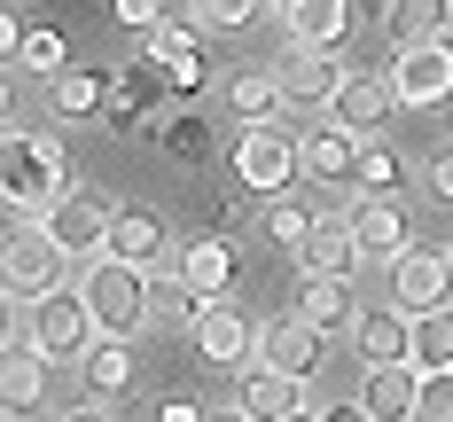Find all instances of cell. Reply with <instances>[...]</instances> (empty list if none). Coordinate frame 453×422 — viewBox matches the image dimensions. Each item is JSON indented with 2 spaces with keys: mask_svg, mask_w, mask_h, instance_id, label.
I'll list each match as a JSON object with an SVG mask.
<instances>
[{
  "mask_svg": "<svg viewBox=\"0 0 453 422\" xmlns=\"http://www.w3.org/2000/svg\"><path fill=\"white\" fill-rule=\"evenodd\" d=\"M360 149H367L360 134H344V126L328 118L313 134H297V165H305V180H320V188H352L360 180Z\"/></svg>",
  "mask_w": 453,
  "mask_h": 422,
  "instance_id": "cell-17",
  "label": "cell"
},
{
  "mask_svg": "<svg viewBox=\"0 0 453 422\" xmlns=\"http://www.w3.org/2000/svg\"><path fill=\"white\" fill-rule=\"evenodd\" d=\"M344 219H352V234H360V250H367V258H383V266H399V258L414 250V219H407L399 196H360Z\"/></svg>",
  "mask_w": 453,
  "mask_h": 422,
  "instance_id": "cell-14",
  "label": "cell"
},
{
  "mask_svg": "<svg viewBox=\"0 0 453 422\" xmlns=\"http://www.w3.org/2000/svg\"><path fill=\"white\" fill-rule=\"evenodd\" d=\"M360 196H399V188H407V157H399V149H391V141H367L360 149Z\"/></svg>",
  "mask_w": 453,
  "mask_h": 422,
  "instance_id": "cell-34",
  "label": "cell"
},
{
  "mask_svg": "<svg viewBox=\"0 0 453 422\" xmlns=\"http://www.w3.org/2000/svg\"><path fill=\"white\" fill-rule=\"evenodd\" d=\"M422 422H453V368L422 375Z\"/></svg>",
  "mask_w": 453,
  "mask_h": 422,
  "instance_id": "cell-39",
  "label": "cell"
},
{
  "mask_svg": "<svg viewBox=\"0 0 453 422\" xmlns=\"http://www.w3.org/2000/svg\"><path fill=\"white\" fill-rule=\"evenodd\" d=\"M110 258H126V266H165L173 258V227H165V211H149V203H118L110 211Z\"/></svg>",
  "mask_w": 453,
  "mask_h": 422,
  "instance_id": "cell-16",
  "label": "cell"
},
{
  "mask_svg": "<svg viewBox=\"0 0 453 422\" xmlns=\"http://www.w3.org/2000/svg\"><path fill=\"white\" fill-rule=\"evenodd\" d=\"M422 180H430V196H438V203H453V141L430 157V165H422Z\"/></svg>",
  "mask_w": 453,
  "mask_h": 422,
  "instance_id": "cell-40",
  "label": "cell"
},
{
  "mask_svg": "<svg viewBox=\"0 0 453 422\" xmlns=\"http://www.w3.org/2000/svg\"><path fill=\"white\" fill-rule=\"evenodd\" d=\"M383 40L391 47L453 40V0H391V8H383Z\"/></svg>",
  "mask_w": 453,
  "mask_h": 422,
  "instance_id": "cell-25",
  "label": "cell"
},
{
  "mask_svg": "<svg viewBox=\"0 0 453 422\" xmlns=\"http://www.w3.org/2000/svg\"><path fill=\"white\" fill-rule=\"evenodd\" d=\"M71 266H79V258H71L40 219H16V234H8V297H16V305H40L55 289H79Z\"/></svg>",
  "mask_w": 453,
  "mask_h": 422,
  "instance_id": "cell-3",
  "label": "cell"
},
{
  "mask_svg": "<svg viewBox=\"0 0 453 422\" xmlns=\"http://www.w3.org/2000/svg\"><path fill=\"white\" fill-rule=\"evenodd\" d=\"M110 24H118V32H141V40H149L157 24H173V0H110Z\"/></svg>",
  "mask_w": 453,
  "mask_h": 422,
  "instance_id": "cell-36",
  "label": "cell"
},
{
  "mask_svg": "<svg viewBox=\"0 0 453 422\" xmlns=\"http://www.w3.org/2000/svg\"><path fill=\"white\" fill-rule=\"evenodd\" d=\"M273 16L289 47H336L352 24V0H273Z\"/></svg>",
  "mask_w": 453,
  "mask_h": 422,
  "instance_id": "cell-21",
  "label": "cell"
},
{
  "mask_svg": "<svg viewBox=\"0 0 453 422\" xmlns=\"http://www.w3.org/2000/svg\"><path fill=\"white\" fill-rule=\"evenodd\" d=\"M258 227H266V242H281L289 258L313 242V227H320V211H305L297 196H266V211H258Z\"/></svg>",
  "mask_w": 453,
  "mask_h": 422,
  "instance_id": "cell-32",
  "label": "cell"
},
{
  "mask_svg": "<svg viewBox=\"0 0 453 422\" xmlns=\"http://www.w3.org/2000/svg\"><path fill=\"white\" fill-rule=\"evenodd\" d=\"M157 313H173V321H203V313H211V305H203V297H196V289H188L180 274H173V266H157Z\"/></svg>",
  "mask_w": 453,
  "mask_h": 422,
  "instance_id": "cell-35",
  "label": "cell"
},
{
  "mask_svg": "<svg viewBox=\"0 0 453 422\" xmlns=\"http://www.w3.org/2000/svg\"><path fill=\"white\" fill-rule=\"evenodd\" d=\"M352 344L367 352V368H375V360H414V313H399V305H367L360 328H352Z\"/></svg>",
  "mask_w": 453,
  "mask_h": 422,
  "instance_id": "cell-28",
  "label": "cell"
},
{
  "mask_svg": "<svg viewBox=\"0 0 453 422\" xmlns=\"http://www.w3.org/2000/svg\"><path fill=\"white\" fill-rule=\"evenodd\" d=\"M391 305L399 313H438V305H453V250H407L391 266Z\"/></svg>",
  "mask_w": 453,
  "mask_h": 422,
  "instance_id": "cell-10",
  "label": "cell"
},
{
  "mask_svg": "<svg viewBox=\"0 0 453 422\" xmlns=\"http://www.w3.org/2000/svg\"><path fill=\"white\" fill-rule=\"evenodd\" d=\"M134 344L126 336H94V352L79 360V375H87V391H94V407H118L126 391H134Z\"/></svg>",
  "mask_w": 453,
  "mask_h": 422,
  "instance_id": "cell-24",
  "label": "cell"
},
{
  "mask_svg": "<svg viewBox=\"0 0 453 422\" xmlns=\"http://www.w3.org/2000/svg\"><path fill=\"white\" fill-rule=\"evenodd\" d=\"M0 188H8V203H16L24 219H40L47 203H63V196H71V149H63V134H24V126H8Z\"/></svg>",
  "mask_w": 453,
  "mask_h": 422,
  "instance_id": "cell-1",
  "label": "cell"
},
{
  "mask_svg": "<svg viewBox=\"0 0 453 422\" xmlns=\"http://www.w3.org/2000/svg\"><path fill=\"white\" fill-rule=\"evenodd\" d=\"M297 266H305V274H320V281H352V274L367 266V250H360V234H352V219H320L313 242L297 250Z\"/></svg>",
  "mask_w": 453,
  "mask_h": 422,
  "instance_id": "cell-23",
  "label": "cell"
},
{
  "mask_svg": "<svg viewBox=\"0 0 453 422\" xmlns=\"http://www.w3.org/2000/svg\"><path fill=\"white\" fill-rule=\"evenodd\" d=\"M297 321L320 328V336H352V328H360V297H352V281L305 274V281H297Z\"/></svg>",
  "mask_w": 453,
  "mask_h": 422,
  "instance_id": "cell-22",
  "label": "cell"
},
{
  "mask_svg": "<svg viewBox=\"0 0 453 422\" xmlns=\"http://www.w3.org/2000/svg\"><path fill=\"white\" fill-rule=\"evenodd\" d=\"M391 110H399V87H391V79H360V71H352V87L336 94V110H328V118H336L344 134L375 141V126H383Z\"/></svg>",
  "mask_w": 453,
  "mask_h": 422,
  "instance_id": "cell-26",
  "label": "cell"
},
{
  "mask_svg": "<svg viewBox=\"0 0 453 422\" xmlns=\"http://www.w3.org/2000/svg\"><path fill=\"white\" fill-rule=\"evenodd\" d=\"M173 274H180L203 305H219L226 289H234V242H226V234H188L180 250H173Z\"/></svg>",
  "mask_w": 453,
  "mask_h": 422,
  "instance_id": "cell-18",
  "label": "cell"
},
{
  "mask_svg": "<svg viewBox=\"0 0 453 422\" xmlns=\"http://www.w3.org/2000/svg\"><path fill=\"white\" fill-rule=\"evenodd\" d=\"M149 141H157L173 165H211V157H219V134H211V118H203V110H173V118H157Z\"/></svg>",
  "mask_w": 453,
  "mask_h": 422,
  "instance_id": "cell-27",
  "label": "cell"
},
{
  "mask_svg": "<svg viewBox=\"0 0 453 422\" xmlns=\"http://www.w3.org/2000/svg\"><path fill=\"white\" fill-rule=\"evenodd\" d=\"M211 422H250V415H242V407H226V415H211Z\"/></svg>",
  "mask_w": 453,
  "mask_h": 422,
  "instance_id": "cell-44",
  "label": "cell"
},
{
  "mask_svg": "<svg viewBox=\"0 0 453 422\" xmlns=\"http://www.w3.org/2000/svg\"><path fill=\"white\" fill-rule=\"evenodd\" d=\"M157 422H211V415H203L196 399H165V407H157Z\"/></svg>",
  "mask_w": 453,
  "mask_h": 422,
  "instance_id": "cell-41",
  "label": "cell"
},
{
  "mask_svg": "<svg viewBox=\"0 0 453 422\" xmlns=\"http://www.w3.org/2000/svg\"><path fill=\"white\" fill-rule=\"evenodd\" d=\"M226 173H234V188H250V196H289V180L305 165H297V141L281 134V126H242L234 149H226Z\"/></svg>",
  "mask_w": 453,
  "mask_h": 422,
  "instance_id": "cell-4",
  "label": "cell"
},
{
  "mask_svg": "<svg viewBox=\"0 0 453 422\" xmlns=\"http://www.w3.org/2000/svg\"><path fill=\"white\" fill-rule=\"evenodd\" d=\"M55 422H118V407H71V415H55Z\"/></svg>",
  "mask_w": 453,
  "mask_h": 422,
  "instance_id": "cell-43",
  "label": "cell"
},
{
  "mask_svg": "<svg viewBox=\"0 0 453 422\" xmlns=\"http://www.w3.org/2000/svg\"><path fill=\"white\" fill-rule=\"evenodd\" d=\"M360 407L367 422H422V368L414 360H375L360 375Z\"/></svg>",
  "mask_w": 453,
  "mask_h": 422,
  "instance_id": "cell-12",
  "label": "cell"
},
{
  "mask_svg": "<svg viewBox=\"0 0 453 422\" xmlns=\"http://www.w3.org/2000/svg\"><path fill=\"white\" fill-rule=\"evenodd\" d=\"M40 227L79 258V266H94V258H110V203H94V196H63V203H47Z\"/></svg>",
  "mask_w": 453,
  "mask_h": 422,
  "instance_id": "cell-9",
  "label": "cell"
},
{
  "mask_svg": "<svg viewBox=\"0 0 453 422\" xmlns=\"http://www.w3.org/2000/svg\"><path fill=\"white\" fill-rule=\"evenodd\" d=\"M320 422H367V407H360V399H344V407H320Z\"/></svg>",
  "mask_w": 453,
  "mask_h": 422,
  "instance_id": "cell-42",
  "label": "cell"
},
{
  "mask_svg": "<svg viewBox=\"0 0 453 422\" xmlns=\"http://www.w3.org/2000/svg\"><path fill=\"white\" fill-rule=\"evenodd\" d=\"M234 407H242L250 422H289V415H320L313 383H289V375H273V368H242V375H234Z\"/></svg>",
  "mask_w": 453,
  "mask_h": 422,
  "instance_id": "cell-13",
  "label": "cell"
},
{
  "mask_svg": "<svg viewBox=\"0 0 453 422\" xmlns=\"http://www.w3.org/2000/svg\"><path fill=\"white\" fill-rule=\"evenodd\" d=\"M47 110H55L63 126H94V118H110V79H102V71H63V79L47 87Z\"/></svg>",
  "mask_w": 453,
  "mask_h": 422,
  "instance_id": "cell-29",
  "label": "cell"
},
{
  "mask_svg": "<svg viewBox=\"0 0 453 422\" xmlns=\"http://www.w3.org/2000/svg\"><path fill=\"white\" fill-rule=\"evenodd\" d=\"M196 360H203V368H219V375L258 368V328L242 321L234 305H211V313L196 321Z\"/></svg>",
  "mask_w": 453,
  "mask_h": 422,
  "instance_id": "cell-15",
  "label": "cell"
},
{
  "mask_svg": "<svg viewBox=\"0 0 453 422\" xmlns=\"http://www.w3.org/2000/svg\"><path fill=\"white\" fill-rule=\"evenodd\" d=\"M8 63H16V71H32V79H47V87H55V79L71 71V40H63L55 24H24V40L8 47Z\"/></svg>",
  "mask_w": 453,
  "mask_h": 422,
  "instance_id": "cell-31",
  "label": "cell"
},
{
  "mask_svg": "<svg viewBox=\"0 0 453 422\" xmlns=\"http://www.w3.org/2000/svg\"><path fill=\"white\" fill-rule=\"evenodd\" d=\"M414 368H422V375H446L453 368V305L414 313Z\"/></svg>",
  "mask_w": 453,
  "mask_h": 422,
  "instance_id": "cell-33",
  "label": "cell"
},
{
  "mask_svg": "<svg viewBox=\"0 0 453 422\" xmlns=\"http://www.w3.org/2000/svg\"><path fill=\"white\" fill-rule=\"evenodd\" d=\"M79 297L102 336H134L149 313H157V274L149 266H126V258H94L79 266Z\"/></svg>",
  "mask_w": 453,
  "mask_h": 422,
  "instance_id": "cell-2",
  "label": "cell"
},
{
  "mask_svg": "<svg viewBox=\"0 0 453 422\" xmlns=\"http://www.w3.org/2000/svg\"><path fill=\"white\" fill-rule=\"evenodd\" d=\"M273 79H281L289 102H305V110H336V94L352 87V71H344L336 47H289V55L273 63Z\"/></svg>",
  "mask_w": 453,
  "mask_h": 422,
  "instance_id": "cell-7",
  "label": "cell"
},
{
  "mask_svg": "<svg viewBox=\"0 0 453 422\" xmlns=\"http://www.w3.org/2000/svg\"><path fill=\"white\" fill-rule=\"evenodd\" d=\"M188 8H196V24H203V32H242L266 0H188Z\"/></svg>",
  "mask_w": 453,
  "mask_h": 422,
  "instance_id": "cell-37",
  "label": "cell"
},
{
  "mask_svg": "<svg viewBox=\"0 0 453 422\" xmlns=\"http://www.w3.org/2000/svg\"><path fill=\"white\" fill-rule=\"evenodd\" d=\"M196 219H203V234H234V196L203 188V196H196Z\"/></svg>",
  "mask_w": 453,
  "mask_h": 422,
  "instance_id": "cell-38",
  "label": "cell"
},
{
  "mask_svg": "<svg viewBox=\"0 0 453 422\" xmlns=\"http://www.w3.org/2000/svg\"><path fill=\"white\" fill-rule=\"evenodd\" d=\"M258 368L289 375V383H313V368H320V328H305L297 313H289V321H266V328H258Z\"/></svg>",
  "mask_w": 453,
  "mask_h": 422,
  "instance_id": "cell-19",
  "label": "cell"
},
{
  "mask_svg": "<svg viewBox=\"0 0 453 422\" xmlns=\"http://www.w3.org/2000/svg\"><path fill=\"white\" fill-rule=\"evenodd\" d=\"M47 368H55V360H47L32 336H8V360H0V407H8V415H40V407H47Z\"/></svg>",
  "mask_w": 453,
  "mask_h": 422,
  "instance_id": "cell-20",
  "label": "cell"
},
{
  "mask_svg": "<svg viewBox=\"0 0 453 422\" xmlns=\"http://www.w3.org/2000/svg\"><path fill=\"white\" fill-rule=\"evenodd\" d=\"M149 110H173V87H165V71L141 55V63H126V71H110V134H149L157 118Z\"/></svg>",
  "mask_w": 453,
  "mask_h": 422,
  "instance_id": "cell-8",
  "label": "cell"
},
{
  "mask_svg": "<svg viewBox=\"0 0 453 422\" xmlns=\"http://www.w3.org/2000/svg\"><path fill=\"white\" fill-rule=\"evenodd\" d=\"M391 87L407 110H438L453 94V40H430V47H399V63H391Z\"/></svg>",
  "mask_w": 453,
  "mask_h": 422,
  "instance_id": "cell-11",
  "label": "cell"
},
{
  "mask_svg": "<svg viewBox=\"0 0 453 422\" xmlns=\"http://www.w3.org/2000/svg\"><path fill=\"white\" fill-rule=\"evenodd\" d=\"M289 422H320V415H289Z\"/></svg>",
  "mask_w": 453,
  "mask_h": 422,
  "instance_id": "cell-45",
  "label": "cell"
},
{
  "mask_svg": "<svg viewBox=\"0 0 453 422\" xmlns=\"http://www.w3.org/2000/svg\"><path fill=\"white\" fill-rule=\"evenodd\" d=\"M226 110H234V126H273L289 110V94H281L273 71H234L226 79Z\"/></svg>",
  "mask_w": 453,
  "mask_h": 422,
  "instance_id": "cell-30",
  "label": "cell"
},
{
  "mask_svg": "<svg viewBox=\"0 0 453 422\" xmlns=\"http://www.w3.org/2000/svg\"><path fill=\"white\" fill-rule=\"evenodd\" d=\"M24 336L40 344L47 360H87L102 328H94V313H87L79 289H55V297H40V305H24Z\"/></svg>",
  "mask_w": 453,
  "mask_h": 422,
  "instance_id": "cell-5",
  "label": "cell"
},
{
  "mask_svg": "<svg viewBox=\"0 0 453 422\" xmlns=\"http://www.w3.org/2000/svg\"><path fill=\"white\" fill-rule=\"evenodd\" d=\"M141 55L165 71V87H173V110H188L196 94L211 87V55H203V40H196V24H180V16H173V24H157V32L141 40Z\"/></svg>",
  "mask_w": 453,
  "mask_h": 422,
  "instance_id": "cell-6",
  "label": "cell"
}]
</instances>
